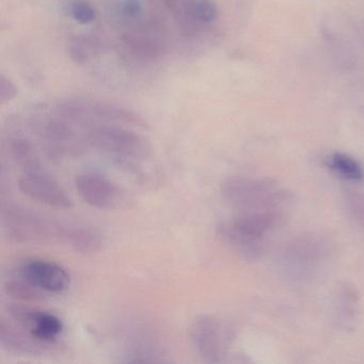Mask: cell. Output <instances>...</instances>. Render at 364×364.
<instances>
[{
  "label": "cell",
  "mask_w": 364,
  "mask_h": 364,
  "mask_svg": "<svg viewBox=\"0 0 364 364\" xmlns=\"http://www.w3.org/2000/svg\"><path fill=\"white\" fill-rule=\"evenodd\" d=\"M328 166L345 180L360 182L364 178V171L361 165L353 157L342 153H334L328 159Z\"/></svg>",
  "instance_id": "obj_19"
},
{
  "label": "cell",
  "mask_w": 364,
  "mask_h": 364,
  "mask_svg": "<svg viewBox=\"0 0 364 364\" xmlns=\"http://www.w3.org/2000/svg\"><path fill=\"white\" fill-rule=\"evenodd\" d=\"M18 186L25 196L40 203L56 208H68L72 205L71 199L60 185L42 169L25 172Z\"/></svg>",
  "instance_id": "obj_10"
},
{
  "label": "cell",
  "mask_w": 364,
  "mask_h": 364,
  "mask_svg": "<svg viewBox=\"0 0 364 364\" xmlns=\"http://www.w3.org/2000/svg\"><path fill=\"white\" fill-rule=\"evenodd\" d=\"M55 110L56 114L65 117L74 122H92L95 119L105 122L122 123L135 127L146 125L144 119L131 110L87 97L63 100L57 104Z\"/></svg>",
  "instance_id": "obj_6"
},
{
  "label": "cell",
  "mask_w": 364,
  "mask_h": 364,
  "mask_svg": "<svg viewBox=\"0 0 364 364\" xmlns=\"http://www.w3.org/2000/svg\"><path fill=\"white\" fill-rule=\"evenodd\" d=\"M329 255V244L321 235L309 234L294 240L282 253L285 272L295 278H306L316 272Z\"/></svg>",
  "instance_id": "obj_7"
},
{
  "label": "cell",
  "mask_w": 364,
  "mask_h": 364,
  "mask_svg": "<svg viewBox=\"0 0 364 364\" xmlns=\"http://www.w3.org/2000/svg\"><path fill=\"white\" fill-rule=\"evenodd\" d=\"M188 336L196 353L208 363L223 362L234 340L230 326L212 315L197 317L189 326Z\"/></svg>",
  "instance_id": "obj_5"
},
{
  "label": "cell",
  "mask_w": 364,
  "mask_h": 364,
  "mask_svg": "<svg viewBox=\"0 0 364 364\" xmlns=\"http://www.w3.org/2000/svg\"><path fill=\"white\" fill-rule=\"evenodd\" d=\"M117 18L123 21H135L144 11L141 0H118L114 7Z\"/></svg>",
  "instance_id": "obj_22"
},
{
  "label": "cell",
  "mask_w": 364,
  "mask_h": 364,
  "mask_svg": "<svg viewBox=\"0 0 364 364\" xmlns=\"http://www.w3.org/2000/svg\"><path fill=\"white\" fill-rule=\"evenodd\" d=\"M90 146L123 167L137 168L152 153L146 137L117 124H90L86 131Z\"/></svg>",
  "instance_id": "obj_1"
},
{
  "label": "cell",
  "mask_w": 364,
  "mask_h": 364,
  "mask_svg": "<svg viewBox=\"0 0 364 364\" xmlns=\"http://www.w3.org/2000/svg\"><path fill=\"white\" fill-rule=\"evenodd\" d=\"M16 95H18V89L16 85L1 74L0 75V103L5 104L12 101L16 99Z\"/></svg>",
  "instance_id": "obj_24"
},
{
  "label": "cell",
  "mask_w": 364,
  "mask_h": 364,
  "mask_svg": "<svg viewBox=\"0 0 364 364\" xmlns=\"http://www.w3.org/2000/svg\"><path fill=\"white\" fill-rule=\"evenodd\" d=\"M345 203L353 220L364 229V193L346 191Z\"/></svg>",
  "instance_id": "obj_23"
},
{
  "label": "cell",
  "mask_w": 364,
  "mask_h": 364,
  "mask_svg": "<svg viewBox=\"0 0 364 364\" xmlns=\"http://www.w3.org/2000/svg\"><path fill=\"white\" fill-rule=\"evenodd\" d=\"M338 319L344 329H353L357 321L359 296L353 287L345 285L338 294Z\"/></svg>",
  "instance_id": "obj_18"
},
{
  "label": "cell",
  "mask_w": 364,
  "mask_h": 364,
  "mask_svg": "<svg viewBox=\"0 0 364 364\" xmlns=\"http://www.w3.org/2000/svg\"><path fill=\"white\" fill-rule=\"evenodd\" d=\"M0 342L4 348L18 353H39L46 345L6 321H1L0 326Z\"/></svg>",
  "instance_id": "obj_14"
},
{
  "label": "cell",
  "mask_w": 364,
  "mask_h": 364,
  "mask_svg": "<svg viewBox=\"0 0 364 364\" xmlns=\"http://www.w3.org/2000/svg\"><path fill=\"white\" fill-rule=\"evenodd\" d=\"M121 48L125 56L136 63H153L165 52L161 42L154 38L139 33H127L121 39Z\"/></svg>",
  "instance_id": "obj_13"
},
{
  "label": "cell",
  "mask_w": 364,
  "mask_h": 364,
  "mask_svg": "<svg viewBox=\"0 0 364 364\" xmlns=\"http://www.w3.org/2000/svg\"><path fill=\"white\" fill-rule=\"evenodd\" d=\"M20 276L41 291L60 294L70 287V274L65 268L53 262L31 259L20 266Z\"/></svg>",
  "instance_id": "obj_9"
},
{
  "label": "cell",
  "mask_w": 364,
  "mask_h": 364,
  "mask_svg": "<svg viewBox=\"0 0 364 364\" xmlns=\"http://www.w3.org/2000/svg\"><path fill=\"white\" fill-rule=\"evenodd\" d=\"M22 278V277H21ZM8 294L12 297L23 300H38L41 298L42 291L29 284L22 278V281H10L6 285Z\"/></svg>",
  "instance_id": "obj_21"
},
{
  "label": "cell",
  "mask_w": 364,
  "mask_h": 364,
  "mask_svg": "<svg viewBox=\"0 0 364 364\" xmlns=\"http://www.w3.org/2000/svg\"><path fill=\"white\" fill-rule=\"evenodd\" d=\"M278 220L276 210L242 213L233 220L220 223L217 227V234L234 252L255 261L263 253V238Z\"/></svg>",
  "instance_id": "obj_2"
},
{
  "label": "cell",
  "mask_w": 364,
  "mask_h": 364,
  "mask_svg": "<svg viewBox=\"0 0 364 364\" xmlns=\"http://www.w3.org/2000/svg\"><path fill=\"white\" fill-rule=\"evenodd\" d=\"M103 43L95 35H77L72 38L68 46L70 57L76 63H86L101 54Z\"/></svg>",
  "instance_id": "obj_17"
},
{
  "label": "cell",
  "mask_w": 364,
  "mask_h": 364,
  "mask_svg": "<svg viewBox=\"0 0 364 364\" xmlns=\"http://www.w3.org/2000/svg\"><path fill=\"white\" fill-rule=\"evenodd\" d=\"M220 189L225 201L242 213L276 210L287 196L270 178L232 176L223 181Z\"/></svg>",
  "instance_id": "obj_3"
},
{
  "label": "cell",
  "mask_w": 364,
  "mask_h": 364,
  "mask_svg": "<svg viewBox=\"0 0 364 364\" xmlns=\"http://www.w3.org/2000/svg\"><path fill=\"white\" fill-rule=\"evenodd\" d=\"M168 11L186 31H198L218 18L213 0H161Z\"/></svg>",
  "instance_id": "obj_11"
},
{
  "label": "cell",
  "mask_w": 364,
  "mask_h": 364,
  "mask_svg": "<svg viewBox=\"0 0 364 364\" xmlns=\"http://www.w3.org/2000/svg\"><path fill=\"white\" fill-rule=\"evenodd\" d=\"M9 312L16 323H20L25 330H28V333L44 344L54 342L63 332V321L52 313L18 306L10 308Z\"/></svg>",
  "instance_id": "obj_12"
},
{
  "label": "cell",
  "mask_w": 364,
  "mask_h": 364,
  "mask_svg": "<svg viewBox=\"0 0 364 364\" xmlns=\"http://www.w3.org/2000/svg\"><path fill=\"white\" fill-rule=\"evenodd\" d=\"M1 227L8 237L20 242L43 244L63 238V225L14 203L1 206Z\"/></svg>",
  "instance_id": "obj_4"
},
{
  "label": "cell",
  "mask_w": 364,
  "mask_h": 364,
  "mask_svg": "<svg viewBox=\"0 0 364 364\" xmlns=\"http://www.w3.org/2000/svg\"><path fill=\"white\" fill-rule=\"evenodd\" d=\"M76 191L82 200L99 210H114L120 205L123 193L118 185L97 172H85L75 180Z\"/></svg>",
  "instance_id": "obj_8"
},
{
  "label": "cell",
  "mask_w": 364,
  "mask_h": 364,
  "mask_svg": "<svg viewBox=\"0 0 364 364\" xmlns=\"http://www.w3.org/2000/svg\"><path fill=\"white\" fill-rule=\"evenodd\" d=\"M61 240L82 253L97 252L103 245L102 236L97 231L84 227H63Z\"/></svg>",
  "instance_id": "obj_16"
},
{
  "label": "cell",
  "mask_w": 364,
  "mask_h": 364,
  "mask_svg": "<svg viewBox=\"0 0 364 364\" xmlns=\"http://www.w3.org/2000/svg\"><path fill=\"white\" fill-rule=\"evenodd\" d=\"M69 14L75 22L82 25L91 24L97 18V11L86 0H73L69 4Z\"/></svg>",
  "instance_id": "obj_20"
},
{
  "label": "cell",
  "mask_w": 364,
  "mask_h": 364,
  "mask_svg": "<svg viewBox=\"0 0 364 364\" xmlns=\"http://www.w3.org/2000/svg\"><path fill=\"white\" fill-rule=\"evenodd\" d=\"M8 151L12 159L24 169L25 172L41 169L39 156L33 142L23 134L16 133L7 140Z\"/></svg>",
  "instance_id": "obj_15"
}]
</instances>
